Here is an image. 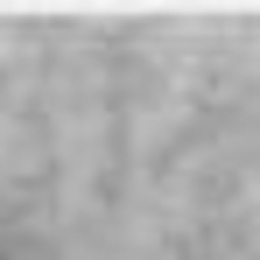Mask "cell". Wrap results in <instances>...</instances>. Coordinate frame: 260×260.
<instances>
[]
</instances>
